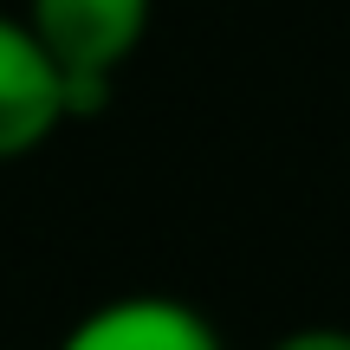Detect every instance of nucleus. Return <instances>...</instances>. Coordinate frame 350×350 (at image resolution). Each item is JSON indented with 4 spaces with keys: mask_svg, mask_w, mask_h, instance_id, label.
I'll return each instance as SVG.
<instances>
[{
    "mask_svg": "<svg viewBox=\"0 0 350 350\" xmlns=\"http://www.w3.org/2000/svg\"><path fill=\"white\" fill-rule=\"evenodd\" d=\"M156 0H26L20 20L33 26V39L52 52L65 85V124L98 117L117 91V72L130 65V52L150 33Z\"/></svg>",
    "mask_w": 350,
    "mask_h": 350,
    "instance_id": "obj_1",
    "label": "nucleus"
},
{
    "mask_svg": "<svg viewBox=\"0 0 350 350\" xmlns=\"http://www.w3.org/2000/svg\"><path fill=\"white\" fill-rule=\"evenodd\" d=\"M65 124V85L52 52L20 13H0V163L33 156Z\"/></svg>",
    "mask_w": 350,
    "mask_h": 350,
    "instance_id": "obj_2",
    "label": "nucleus"
},
{
    "mask_svg": "<svg viewBox=\"0 0 350 350\" xmlns=\"http://www.w3.org/2000/svg\"><path fill=\"white\" fill-rule=\"evenodd\" d=\"M59 350H227L208 312L169 292H130V299H104L59 338Z\"/></svg>",
    "mask_w": 350,
    "mask_h": 350,
    "instance_id": "obj_3",
    "label": "nucleus"
},
{
    "mask_svg": "<svg viewBox=\"0 0 350 350\" xmlns=\"http://www.w3.org/2000/svg\"><path fill=\"white\" fill-rule=\"evenodd\" d=\"M266 350H350V331H338V325H305V331H286V338L266 344Z\"/></svg>",
    "mask_w": 350,
    "mask_h": 350,
    "instance_id": "obj_4",
    "label": "nucleus"
}]
</instances>
